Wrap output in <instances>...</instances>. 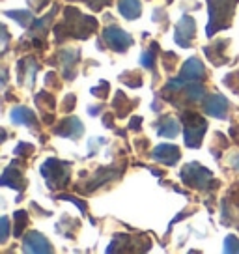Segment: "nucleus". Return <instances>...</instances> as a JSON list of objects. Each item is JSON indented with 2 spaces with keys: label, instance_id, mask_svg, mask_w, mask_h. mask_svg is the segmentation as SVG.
Instances as JSON below:
<instances>
[{
  "label": "nucleus",
  "instance_id": "46",
  "mask_svg": "<svg viewBox=\"0 0 239 254\" xmlns=\"http://www.w3.org/2000/svg\"><path fill=\"white\" fill-rule=\"evenodd\" d=\"M101 109H103L101 105H99V107H90V109H88V114H92V116H97V114H99V111H101Z\"/></svg>",
  "mask_w": 239,
  "mask_h": 254
},
{
  "label": "nucleus",
  "instance_id": "7",
  "mask_svg": "<svg viewBox=\"0 0 239 254\" xmlns=\"http://www.w3.org/2000/svg\"><path fill=\"white\" fill-rule=\"evenodd\" d=\"M121 174H123V167H121V168H114V167L97 168L96 174L92 176V178L86 182L88 187H82V189H79V190H80V192H84V194H88V192H94V190L99 189V187H101V185H105V183L114 182V180L121 178Z\"/></svg>",
  "mask_w": 239,
  "mask_h": 254
},
{
  "label": "nucleus",
  "instance_id": "4",
  "mask_svg": "<svg viewBox=\"0 0 239 254\" xmlns=\"http://www.w3.org/2000/svg\"><path fill=\"white\" fill-rule=\"evenodd\" d=\"M41 176L45 178V183L51 190L65 189L69 180H71V163L49 157L41 165Z\"/></svg>",
  "mask_w": 239,
  "mask_h": 254
},
{
  "label": "nucleus",
  "instance_id": "41",
  "mask_svg": "<svg viewBox=\"0 0 239 254\" xmlns=\"http://www.w3.org/2000/svg\"><path fill=\"white\" fill-rule=\"evenodd\" d=\"M26 2H28V6H32V11H41L51 0H26Z\"/></svg>",
  "mask_w": 239,
  "mask_h": 254
},
{
  "label": "nucleus",
  "instance_id": "10",
  "mask_svg": "<svg viewBox=\"0 0 239 254\" xmlns=\"http://www.w3.org/2000/svg\"><path fill=\"white\" fill-rule=\"evenodd\" d=\"M23 251L24 253L51 254L53 253V245L43 234H40L38 230H30L28 234H24L23 238Z\"/></svg>",
  "mask_w": 239,
  "mask_h": 254
},
{
  "label": "nucleus",
  "instance_id": "13",
  "mask_svg": "<svg viewBox=\"0 0 239 254\" xmlns=\"http://www.w3.org/2000/svg\"><path fill=\"white\" fill-rule=\"evenodd\" d=\"M19 167H21V163H19V161H13V163L4 170V174L0 178V183H2L4 187H11V189H17L19 192H23V190L26 189V180H24L23 170Z\"/></svg>",
  "mask_w": 239,
  "mask_h": 254
},
{
  "label": "nucleus",
  "instance_id": "42",
  "mask_svg": "<svg viewBox=\"0 0 239 254\" xmlns=\"http://www.w3.org/2000/svg\"><path fill=\"white\" fill-rule=\"evenodd\" d=\"M114 116H116V114H112V112H105V114H103L105 127H109V129H114Z\"/></svg>",
  "mask_w": 239,
  "mask_h": 254
},
{
  "label": "nucleus",
  "instance_id": "28",
  "mask_svg": "<svg viewBox=\"0 0 239 254\" xmlns=\"http://www.w3.org/2000/svg\"><path fill=\"white\" fill-rule=\"evenodd\" d=\"M120 80H121L123 84H127L129 88L142 86V77H140V73L133 71V69H127V71L120 73Z\"/></svg>",
  "mask_w": 239,
  "mask_h": 254
},
{
  "label": "nucleus",
  "instance_id": "23",
  "mask_svg": "<svg viewBox=\"0 0 239 254\" xmlns=\"http://www.w3.org/2000/svg\"><path fill=\"white\" fill-rule=\"evenodd\" d=\"M4 15L9 17V19H13L17 21V24H21L23 28H28V26H32V23L36 21L34 19V13L28 9H8V11H4Z\"/></svg>",
  "mask_w": 239,
  "mask_h": 254
},
{
  "label": "nucleus",
  "instance_id": "6",
  "mask_svg": "<svg viewBox=\"0 0 239 254\" xmlns=\"http://www.w3.org/2000/svg\"><path fill=\"white\" fill-rule=\"evenodd\" d=\"M103 40L114 53H125L135 43V40L120 26H107L103 30Z\"/></svg>",
  "mask_w": 239,
  "mask_h": 254
},
{
  "label": "nucleus",
  "instance_id": "3",
  "mask_svg": "<svg viewBox=\"0 0 239 254\" xmlns=\"http://www.w3.org/2000/svg\"><path fill=\"white\" fill-rule=\"evenodd\" d=\"M179 120H181V126H183L185 146L192 148V150H198L200 146H202V138H204L207 131L206 118L200 116L198 112L183 109L181 114H179Z\"/></svg>",
  "mask_w": 239,
  "mask_h": 254
},
{
  "label": "nucleus",
  "instance_id": "15",
  "mask_svg": "<svg viewBox=\"0 0 239 254\" xmlns=\"http://www.w3.org/2000/svg\"><path fill=\"white\" fill-rule=\"evenodd\" d=\"M181 157V151L174 144H159L157 148H153L152 159L157 161L161 165H167V167H174L176 163Z\"/></svg>",
  "mask_w": 239,
  "mask_h": 254
},
{
  "label": "nucleus",
  "instance_id": "18",
  "mask_svg": "<svg viewBox=\"0 0 239 254\" xmlns=\"http://www.w3.org/2000/svg\"><path fill=\"white\" fill-rule=\"evenodd\" d=\"M56 11H58V6L55 4V8L49 11L45 17H41V19H36L32 23V26H30V38H43L45 40V36H47L49 28L53 26V19H55Z\"/></svg>",
  "mask_w": 239,
  "mask_h": 254
},
{
  "label": "nucleus",
  "instance_id": "40",
  "mask_svg": "<svg viewBox=\"0 0 239 254\" xmlns=\"http://www.w3.org/2000/svg\"><path fill=\"white\" fill-rule=\"evenodd\" d=\"M56 79H58V77H56V73H55V71L47 73V75H45V86L55 88V90H58V88L62 86V84H60V82H56Z\"/></svg>",
  "mask_w": 239,
  "mask_h": 254
},
{
  "label": "nucleus",
  "instance_id": "22",
  "mask_svg": "<svg viewBox=\"0 0 239 254\" xmlns=\"http://www.w3.org/2000/svg\"><path fill=\"white\" fill-rule=\"evenodd\" d=\"M179 122L181 120L174 118V116H165L157 126V135L165 136V138H176L179 135Z\"/></svg>",
  "mask_w": 239,
  "mask_h": 254
},
{
  "label": "nucleus",
  "instance_id": "45",
  "mask_svg": "<svg viewBox=\"0 0 239 254\" xmlns=\"http://www.w3.org/2000/svg\"><path fill=\"white\" fill-rule=\"evenodd\" d=\"M230 165H232V168H234V170H238V172H239V153H236V155L232 157Z\"/></svg>",
  "mask_w": 239,
  "mask_h": 254
},
{
  "label": "nucleus",
  "instance_id": "24",
  "mask_svg": "<svg viewBox=\"0 0 239 254\" xmlns=\"http://www.w3.org/2000/svg\"><path fill=\"white\" fill-rule=\"evenodd\" d=\"M34 101H36V107H38L43 114H47V112H55V109H56V99L49 94V92H45V90L40 92V94H36Z\"/></svg>",
  "mask_w": 239,
  "mask_h": 254
},
{
  "label": "nucleus",
  "instance_id": "8",
  "mask_svg": "<svg viewBox=\"0 0 239 254\" xmlns=\"http://www.w3.org/2000/svg\"><path fill=\"white\" fill-rule=\"evenodd\" d=\"M194 36H196V23H194V19L191 15H183L176 24V43L179 47L189 49L192 45Z\"/></svg>",
  "mask_w": 239,
  "mask_h": 254
},
{
  "label": "nucleus",
  "instance_id": "30",
  "mask_svg": "<svg viewBox=\"0 0 239 254\" xmlns=\"http://www.w3.org/2000/svg\"><path fill=\"white\" fill-rule=\"evenodd\" d=\"M223 251L224 253H230V254H239V238L238 236H226L223 243Z\"/></svg>",
  "mask_w": 239,
  "mask_h": 254
},
{
  "label": "nucleus",
  "instance_id": "1",
  "mask_svg": "<svg viewBox=\"0 0 239 254\" xmlns=\"http://www.w3.org/2000/svg\"><path fill=\"white\" fill-rule=\"evenodd\" d=\"M97 30V19L80 13L77 8L67 6L64 9V21L55 26L56 41L67 40V38H77V40H86Z\"/></svg>",
  "mask_w": 239,
  "mask_h": 254
},
{
  "label": "nucleus",
  "instance_id": "27",
  "mask_svg": "<svg viewBox=\"0 0 239 254\" xmlns=\"http://www.w3.org/2000/svg\"><path fill=\"white\" fill-rule=\"evenodd\" d=\"M75 228H79V222L73 221L71 217H67V215H64V217L60 219V222L56 224V232H58V234H62L64 238H69V232L67 230H71L73 234H75V232H77Z\"/></svg>",
  "mask_w": 239,
  "mask_h": 254
},
{
  "label": "nucleus",
  "instance_id": "44",
  "mask_svg": "<svg viewBox=\"0 0 239 254\" xmlns=\"http://www.w3.org/2000/svg\"><path fill=\"white\" fill-rule=\"evenodd\" d=\"M230 136H232V140H236V142L239 140V126L238 124H234V126L230 127Z\"/></svg>",
  "mask_w": 239,
  "mask_h": 254
},
{
  "label": "nucleus",
  "instance_id": "21",
  "mask_svg": "<svg viewBox=\"0 0 239 254\" xmlns=\"http://www.w3.org/2000/svg\"><path fill=\"white\" fill-rule=\"evenodd\" d=\"M118 11L129 21H135L142 15V2L140 0H118Z\"/></svg>",
  "mask_w": 239,
  "mask_h": 254
},
{
  "label": "nucleus",
  "instance_id": "16",
  "mask_svg": "<svg viewBox=\"0 0 239 254\" xmlns=\"http://www.w3.org/2000/svg\"><path fill=\"white\" fill-rule=\"evenodd\" d=\"M228 45H230V40H217V41H213L211 45H207V47L204 49L207 60L213 64L215 67L230 62L228 56H226V47H228Z\"/></svg>",
  "mask_w": 239,
  "mask_h": 254
},
{
  "label": "nucleus",
  "instance_id": "29",
  "mask_svg": "<svg viewBox=\"0 0 239 254\" xmlns=\"http://www.w3.org/2000/svg\"><path fill=\"white\" fill-rule=\"evenodd\" d=\"M223 84L230 92H234V94H238L239 95V71H232V73H228L226 77L223 79Z\"/></svg>",
  "mask_w": 239,
  "mask_h": 254
},
{
  "label": "nucleus",
  "instance_id": "31",
  "mask_svg": "<svg viewBox=\"0 0 239 254\" xmlns=\"http://www.w3.org/2000/svg\"><path fill=\"white\" fill-rule=\"evenodd\" d=\"M163 64H165L167 71H172L176 67V64H178V55H176V53H170V51H165V53H163Z\"/></svg>",
  "mask_w": 239,
  "mask_h": 254
},
{
  "label": "nucleus",
  "instance_id": "48",
  "mask_svg": "<svg viewBox=\"0 0 239 254\" xmlns=\"http://www.w3.org/2000/svg\"><path fill=\"white\" fill-rule=\"evenodd\" d=\"M168 2H172V0H168Z\"/></svg>",
  "mask_w": 239,
  "mask_h": 254
},
{
  "label": "nucleus",
  "instance_id": "35",
  "mask_svg": "<svg viewBox=\"0 0 239 254\" xmlns=\"http://www.w3.org/2000/svg\"><path fill=\"white\" fill-rule=\"evenodd\" d=\"M30 153H34V146L28 142H19L15 148V155H19V157H28Z\"/></svg>",
  "mask_w": 239,
  "mask_h": 254
},
{
  "label": "nucleus",
  "instance_id": "20",
  "mask_svg": "<svg viewBox=\"0 0 239 254\" xmlns=\"http://www.w3.org/2000/svg\"><path fill=\"white\" fill-rule=\"evenodd\" d=\"M136 105V101H133V99H129L127 95L123 94V92H116V95H114V99H112V109L116 111V116L118 118H125L129 112L133 111V107Z\"/></svg>",
  "mask_w": 239,
  "mask_h": 254
},
{
  "label": "nucleus",
  "instance_id": "32",
  "mask_svg": "<svg viewBox=\"0 0 239 254\" xmlns=\"http://www.w3.org/2000/svg\"><path fill=\"white\" fill-rule=\"evenodd\" d=\"M109 90H111V84L109 82H105V80H101L97 86H94L92 90H90V94L92 95H96V97H107V94H109Z\"/></svg>",
  "mask_w": 239,
  "mask_h": 254
},
{
  "label": "nucleus",
  "instance_id": "36",
  "mask_svg": "<svg viewBox=\"0 0 239 254\" xmlns=\"http://www.w3.org/2000/svg\"><path fill=\"white\" fill-rule=\"evenodd\" d=\"M56 198H58V200H69V202H73L75 206L79 207L82 213H86V204H84V202H80V198L73 196V194H65V192H62V194H58Z\"/></svg>",
  "mask_w": 239,
  "mask_h": 254
},
{
  "label": "nucleus",
  "instance_id": "2",
  "mask_svg": "<svg viewBox=\"0 0 239 254\" xmlns=\"http://www.w3.org/2000/svg\"><path fill=\"white\" fill-rule=\"evenodd\" d=\"M238 2L239 0H207V13H209V21L206 26L207 38H213L217 32L230 28Z\"/></svg>",
  "mask_w": 239,
  "mask_h": 254
},
{
  "label": "nucleus",
  "instance_id": "47",
  "mask_svg": "<svg viewBox=\"0 0 239 254\" xmlns=\"http://www.w3.org/2000/svg\"><path fill=\"white\" fill-rule=\"evenodd\" d=\"M238 204H239V194H238Z\"/></svg>",
  "mask_w": 239,
  "mask_h": 254
},
{
  "label": "nucleus",
  "instance_id": "33",
  "mask_svg": "<svg viewBox=\"0 0 239 254\" xmlns=\"http://www.w3.org/2000/svg\"><path fill=\"white\" fill-rule=\"evenodd\" d=\"M105 144H107V138H99V136L92 138V140L88 142V155L94 157V155L97 153V150H99L101 146H105Z\"/></svg>",
  "mask_w": 239,
  "mask_h": 254
},
{
  "label": "nucleus",
  "instance_id": "17",
  "mask_svg": "<svg viewBox=\"0 0 239 254\" xmlns=\"http://www.w3.org/2000/svg\"><path fill=\"white\" fill-rule=\"evenodd\" d=\"M179 77L187 82H200L206 77V67L198 58H189L179 69Z\"/></svg>",
  "mask_w": 239,
  "mask_h": 254
},
{
  "label": "nucleus",
  "instance_id": "12",
  "mask_svg": "<svg viewBox=\"0 0 239 254\" xmlns=\"http://www.w3.org/2000/svg\"><path fill=\"white\" fill-rule=\"evenodd\" d=\"M228 109H230V103H228V99L221 94L207 95L206 99H204V112L209 114L211 118L224 120L228 116Z\"/></svg>",
  "mask_w": 239,
  "mask_h": 254
},
{
  "label": "nucleus",
  "instance_id": "34",
  "mask_svg": "<svg viewBox=\"0 0 239 254\" xmlns=\"http://www.w3.org/2000/svg\"><path fill=\"white\" fill-rule=\"evenodd\" d=\"M9 238V219L8 217H2L0 221V243L4 245Z\"/></svg>",
  "mask_w": 239,
  "mask_h": 254
},
{
  "label": "nucleus",
  "instance_id": "19",
  "mask_svg": "<svg viewBox=\"0 0 239 254\" xmlns=\"http://www.w3.org/2000/svg\"><path fill=\"white\" fill-rule=\"evenodd\" d=\"M9 120L15 126H38V118H36L34 111H30L28 107H13L9 112Z\"/></svg>",
  "mask_w": 239,
  "mask_h": 254
},
{
  "label": "nucleus",
  "instance_id": "37",
  "mask_svg": "<svg viewBox=\"0 0 239 254\" xmlns=\"http://www.w3.org/2000/svg\"><path fill=\"white\" fill-rule=\"evenodd\" d=\"M167 21H168V17H167V13H165V9H163V8L153 9V23L163 24V28H167V26H168Z\"/></svg>",
  "mask_w": 239,
  "mask_h": 254
},
{
  "label": "nucleus",
  "instance_id": "25",
  "mask_svg": "<svg viewBox=\"0 0 239 254\" xmlns=\"http://www.w3.org/2000/svg\"><path fill=\"white\" fill-rule=\"evenodd\" d=\"M157 51H159V43L153 41L152 47L148 49V51H144L142 56H140V64H142L146 69H152L155 79H157V73H155V53H157Z\"/></svg>",
  "mask_w": 239,
  "mask_h": 254
},
{
  "label": "nucleus",
  "instance_id": "38",
  "mask_svg": "<svg viewBox=\"0 0 239 254\" xmlns=\"http://www.w3.org/2000/svg\"><path fill=\"white\" fill-rule=\"evenodd\" d=\"M69 2H84V4H88L90 8L94 9V11L103 9V6H107V4H109V0H69Z\"/></svg>",
  "mask_w": 239,
  "mask_h": 254
},
{
  "label": "nucleus",
  "instance_id": "5",
  "mask_svg": "<svg viewBox=\"0 0 239 254\" xmlns=\"http://www.w3.org/2000/svg\"><path fill=\"white\" fill-rule=\"evenodd\" d=\"M179 178H181V182H183L187 187L198 189V190L209 189V183H215L211 170L198 165V163H189V165H185V167L181 168V172H179Z\"/></svg>",
  "mask_w": 239,
  "mask_h": 254
},
{
  "label": "nucleus",
  "instance_id": "43",
  "mask_svg": "<svg viewBox=\"0 0 239 254\" xmlns=\"http://www.w3.org/2000/svg\"><path fill=\"white\" fill-rule=\"evenodd\" d=\"M140 124H142V118L140 116H135V118H131V122H129V129L131 131H140Z\"/></svg>",
  "mask_w": 239,
  "mask_h": 254
},
{
  "label": "nucleus",
  "instance_id": "14",
  "mask_svg": "<svg viewBox=\"0 0 239 254\" xmlns=\"http://www.w3.org/2000/svg\"><path fill=\"white\" fill-rule=\"evenodd\" d=\"M55 135L77 140V138L84 135V126H82V122L77 116H67L55 127Z\"/></svg>",
  "mask_w": 239,
  "mask_h": 254
},
{
  "label": "nucleus",
  "instance_id": "9",
  "mask_svg": "<svg viewBox=\"0 0 239 254\" xmlns=\"http://www.w3.org/2000/svg\"><path fill=\"white\" fill-rule=\"evenodd\" d=\"M58 65L62 69V75H64L67 80H73L77 77V64L80 60V51L79 49H62L58 55Z\"/></svg>",
  "mask_w": 239,
  "mask_h": 254
},
{
  "label": "nucleus",
  "instance_id": "11",
  "mask_svg": "<svg viewBox=\"0 0 239 254\" xmlns=\"http://www.w3.org/2000/svg\"><path fill=\"white\" fill-rule=\"evenodd\" d=\"M38 69H40V65H38V62L34 60L32 56L21 58L17 62V79H19V84H23L26 88H32Z\"/></svg>",
  "mask_w": 239,
  "mask_h": 254
},
{
  "label": "nucleus",
  "instance_id": "26",
  "mask_svg": "<svg viewBox=\"0 0 239 254\" xmlns=\"http://www.w3.org/2000/svg\"><path fill=\"white\" fill-rule=\"evenodd\" d=\"M28 222H30V219H28L26 211H15L13 213V236L15 238L23 236L24 230L28 228Z\"/></svg>",
  "mask_w": 239,
  "mask_h": 254
},
{
  "label": "nucleus",
  "instance_id": "39",
  "mask_svg": "<svg viewBox=\"0 0 239 254\" xmlns=\"http://www.w3.org/2000/svg\"><path fill=\"white\" fill-rule=\"evenodd\" d=\"M75 105H77V97H75V94H67L64 97V101H62V111L71 112L73 109H75Z\"/></svg>",
  "mask_w": 239,
  "mask_h": 254
}]
</instances>
